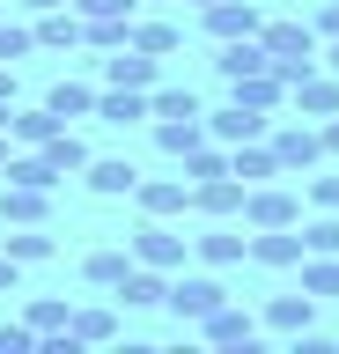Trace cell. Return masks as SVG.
Returning a JSON list of instances; mask_svg holds the SVG:
<instances>
[{
  "mask_svg": "<svg viewBox=\"0 0 339 354\" xmlns=\"http://www.w3.org/2000/svg\"><path fill=\"white\" fill-rule=\"evenodd\" d=\"M310 30H317V44H332V37H339V0H325V8H317Z\"/></svg>",
  "mask_w": 339,
  "mask_h": 354,
  "instance_id": "41",
  "label": "cell"
},
{
  "mask_svg": "<svg viewBox=\"0 0 339 354\" xmlns=\"http://www.w3.org/2000/svg\"><path fill=\"white\" fill-rule=\"evenodd\" d=\"M111 295H118L126 310H155L162 295H170V273H155V266H140V259H133V266H126V281H118Z\"/></svg>",
  "mask_w": 339,
  "mask_h": 354,
  "instance_id": "21",
  "label": "cell"
},
{
  "mask_svg": "<svg viewBox=\"0 0 339 354\" xmlns=\"http://www.w3.org/2000/svg\"><path fill=\"white\" fill-rule=\"evenodd\" d=\"M8 148H15V140H8V133H0V162H8Z\"/></svg>",
  "mask_w": 339,
  "mask_h": 354,
  "instance_id": "47",
  "label": "cell"
},
{
  "mask_svg": "<svg viewBox=\"0 0 339 354\" xmlns=\"http://www.w3.org/2000/svg\"><path fill=\"white\" fill-rule=\"evenodd\" d=\"M30 347H37L30 325H0V354H30Z\"/></svg>",
  "mask_w": 339,
  "mask_h": 354,
  "instance_id": "40",
  "label": "cell"
},
{
  "mask_svg": "<svg viewBox=\"0 0 339 354\" xmlns=\"http://www.w3.org/2000/svg\"><path fill=\"white\" fill-rule=\"evenodd\" d=\"M258 66H273L258 37H229V44H214V74H222V82H236V74H258Z\"/></svg>",
  "mask_w": 339,
  "mask_h": 354,
  "instance_id": "25",
  "label": "cell"
},
{
  "mask_svg": "<svg viewBox=\"0 0 339 354\" xmlns=\"http://www.w3.org/2000/svg\"><path fill=\"white\" fill-rule=\"evenodd\" d=\"M200 140H206V111L200 118H155V148L162 155H192Z\"/></svg>",
  "mask_w": 339,
  "mask_h": 354,
  "instance_id": "29",
  "label": "cell"
},
{
  "mask_svg": "<svg viewBox=\"0 0 339 354\" xmlns=\"http://www.w3.org/2000/svg\"><path fill=\"white\" fill-rule=\"evenodd\" d=\"M273 155H280V177H302L325 162V133H317V118H273Z\"/></svg>",
  "mask_w": 339,
  "mask_h": 354,
  "instance_id": "3",
  "label": "cell"
},
{
  "mask_svg": "<svg viewBox=\"0 0 339 354\" xmlns=\"http://www.w3.org/2000/svg\"><path fill=\"white\" fill-rule=\"evenodd\" d=\"M67 317H74V303H67V295H37V303L23 310V325L37 332V339H52V332H67Z\"/></svg>",
  "mask_w": 339,
  "mask_h": 354,
  "instance_id": "33",
  "label": "cell"
},
{
  "mask_svg": "<svg viewBox=\"0 0 339 354\" xmlns=\"http://www.w3.org/2000/svg\"><path fill=\"white\" fill-rule=\"evenodd\" d=\"M258 44H266V59H273V74H280V82H302V74H310L317 66V52H325V44H317V30L310 22H258Z\"/></svg>",
  "mask_w": 339,
  "mask_h": 354,
  "instance_id": "1",
  "label": "cell"
},
{
  "mask_svg": "<svg viewBox=\"0 0 339 354\" xmlns=\"http://www.w3.org/2000/svg\"><path fill=\"white\" fill-rule=\"evenodd\" d=\"M89 118H104V126H140V118H155V111H148V88H96V111Z\"/></svg>",
  "mask_w": 339,
  "mask_h": 354,
  "instance_id": "17",
  "label": "cell"
},
{
  "mask_svg": "<svg viewBox=\"0 0 339 354\" xmlns=\"http://www.w3.org/2000/svg\"><path fill=\"white\" fill-rule=\"evenodd\" d=\"M23 221H52V192L45 185H0V229H23Z\"/></svg>",
  "mask_w": 339,
  "mask_h": 354,
  "instance_id": "16",
  "label": "cell"
},
{
  "mask_svg": "<svg viewBox=\"0 0 339 354\" xmlns=\"http://www.w3.org/2000/svg\"><path fill=\"white\" fill-rule=\"evenodd\" d=\"M288 111L295 118H339V74L332 66H310V74L288 88Z\"/></svg>",
  "mask_w": 339,
  "mask_h": 354,
  "instance_id": "8",
  "label": "cell"
},
{
  "mask_svg": "<svg viewBox=\"0 0 339 354\" xmlns=\"http://www.w3.org/2000/svg\"><path fill=\"white\" fill-rule=\"evenodd\" d=\"M140 266H155V273H184V259H192V236L184 229H170V221H155V214H140V229H133V243H126Z\"/></svg>",
  "mask_w": 339,
  "mask_h": 354,
  "instance_id": "4",
  "label": "cell"
},
{
  "mask_svg": "<svg viewBox=\"0 0 339 354\" xmlns=\"http://www.w3.org/2000/svg\"><path fill=\"white\" fill-rule=\"evenodd\" d=\"M302 251H339V214H317V221H302Z\"/></svg>",
  "mask_w": 339,
  "mask_h": 354,
  "instance_id": "37",
  "label": "cell"
},
{
  "mask_svg": "<svg viewBox=\"0 0 339 354\" xmlns=\"http://www.w3.org/2000/svg\"><path fill=\"white\" fill-rule=\"evenodd\" d=\"M8 111H15V104H0V133H8Z\"/></svg>",
  "mask_w": 339,
  "mask_h": 354,
  "instance_id": "48",
  "label": "cell"
},
{
  "mask_svg": "<svg viewBox=\"0 0 339 354\" xmlns=\"http://www.w3.org/2000/svg\"><path fill=\"white\" fill-rule=\"evenodd\" d=\"M133 8H162V0H133Z\"/></svg>",
  "mask_w": 339,
  "mask_h": 354,
  "instance_id": "49",
  "label": "cell"
},
{
  "mask_svg": "<svg viewBox=\"0 0 339 354\" xmlns=\"http://www.w3.org/2000/svg\"><path fill=\"white\" fill-rule=\"evenodd\" d=\"M15 8H30V15H45V8H67V0H15Z\"/></svg>",
  "mask_w": 339,
  "mask_h": 354,
  "instance_id": "46",
  "label": "cell"
},
{
  "mask_svg": "<svg viewBox=\"0 0 339 354\" xmlns=\"http://www.w3.org/2000/svg\"><path fill=\"white\" fill-rule=\"evenodd\" d=\"M192 8H214V0H192Z\"/></svg>",
  "mask_w": 339,
  "mask_h": 354,
  "instance_id": "50",
  "label": "cell"
},
{
  "mask_svg": "<svg viewBox=\"0 0 339 354\" xmlns=\"http://www.w3.org/2000/svg\"><path fill=\"white\" fill-rule=\"evenodd\" d=\"M126 44H133V52H148V59H170V52L184 44V30H177V22H162V15H133Z\"/></svg>",
  "mask_w": 339,
  "mask_h": 354,
  "instance_id": "23",
  "label": "cell"
},
{
  "mask_svg": "<svg viewBox=\"0 0 339 354\" xmlns=\"http://www.w3.org/2000/svg\"><path fill=\"white\" fill-rule=\"evenodd\" d=\"M244 266H266V273L302 266V221H295V229H251V259Z\"/></svg>",
  "mask_w": 339,
  "mask_h": 354,
  "instance_id": "9",
  "label": "cell"
},
{
  "mask_svg": "<svg viewBox=\"0 0 339 354\" xmlns=\"http://www.w3.org/2000/svg\"><path fill=\"white\" fill-rule=\"evenodd\" d=\"M266 133H273V118L251 111V104H236V96H229L222 111H206V140H222V148H236V140H266Z\"/></svg>",
  "mask_w": 339,
  "mask_h": 354,
  "instance_id": "7",
  "label": "cell"
},
{
  "mask_svg": "<svg viewBox=\"0 0 339 354\" xmlns=\"http://www.w3.org/2000/svg\"><path fill=\"white\" fill-rule=\"evenodd\" d=\"M258 22H266V8H258V0H214V8H200V30H206L214 44L258 37Z\"/></svg>",
  "mask_w": 339,
  "mask_h": 354,
  "instance_id": "6",
  "label": "cell"
},
{
  "mask_svg": "<svg viewBox=\"0 0 339 354\" xmlns=\"http://www.w3.org/2000/svg\"><path fill=\"white\" fill-rule=\"evenodd\" d=\"M133 207H140V214H155V221L192 214V185H184V177H140V185H133Z\"/></svg>",
  "mask_w": 339,
  "mask_h": 354,
  "instance_id": "10",
  "label": "cell"
},
{
  "mask_svg": "<svg viewBox=\"0 0 339 354\" xmlns=\"http://www.w3.org/2000/svg\"><path fill=\"white\" fill-rule=\"evenodd\" d=\"M162 303L177 310V325H200V317H214V310L229 303V288H222V273L206 266V273H170V295Z\"/></svg>",
  "mask_w": 339,
  "mask_h": 354,
  "instance_id": "5",
  "label": "cell"
},
{
  "mask_svg": "<svg viewBox=\"0 0 339 354\" xmlns=\"http://www.w3.org/2000/svg\"><path fill=\"white\" fill-rule=\"evenodd\" d=\"M67 8H74L81 22H104V15H140L133 0H67Z\"/></svg>",
  "mask_w": 339,
  "mask_h": 354,
  "instance_id": "38",
  "label": "cell"
},
{
  "mask_svg": "<svg viewBox=\"0 0 339 354\" xmlns=\"http://www.w3.org/2000/svg\"><path fill=\"white\" fill-rule=\"evenodd\" d=\"M310 317H317V295H273V303H266V325L273 332H310Z\"/></svg>",
  "mask_w": 339,
  "mask_h": 354,
  "instance_id": "32",
  "label": "cell"
},
{
  "mask_svg": "<svg viewBox=\"0 0 339 354\" xmlns=\"http://www.w3.org/2000/svg\"><path fill=\"white\" fill-rule=\"evenodd\" d=\"M81 185H89L96 199H133L140 170L126 162V155H89V162H81Z\"/></svg>",
  "mask_w": 339,
  "mask_h": 354,
  "instance_id": "12",
  "label": "cell"
},
{
  "mask_svg": "<svg viewBox=\"0 0 339 354\" xmlns=\"http://www.w3.org/2000/svg\"><path fill=\"white\" fill-rule=\"evenodd\" d=\"M59 126H67V118H52L45 104H15L8 111V140H15V148H45Z\"/></svg>",
  "mask_w": 339,
  "mask_h": 354,
  "instance_id": "22",
  "label": "cell"
},
{
  "mask_svg": "<svg viewBox=\"0 0 339 354\" xmlns=\"http://www.w3.org/2000/svg\"><path fill=\"white\" fill-rule=\"evenodd\" d=\"M317 133H325V155H339V118H317Z\"/></svg>",
  "mask_w": 339,
  "mask_h": 354,
  "instance_id": "43",
  "label": "cell"
},
{
  "mask_svg": "<svg viewBox=\"0 0 339 354\" xmlns=\"http://www.w3.org/2000/svg\"><path fill=\"white\" fill-rule=\"evenodd\" d=\"M15 281H23V266H15L8 251H0V295H15Z\"/></svg>",
  "mask_w": 339,
  "mask_h": 354,
  "instance_id": "42",
  "label": "cell"
},
{
  "mask_svg": "<svg viewBox=\"0 0 339 354\" xmlns=\"http://www.w3.org/2000/svg\"><path fill=\"white\" fill-rule=\"evenodd\" d=\"M192 214L236 221V214H244V185H236V177H206V185H192Z\"/></svg>",
  "mask_w": 339,
  "mask_h": 354,
  "instance_id": "18",
  "label": "cell"
},
{
  "mask_svg": "<svg viewBox=\"0 0 339 354\" xmlns=\"http://www.w3.org/2000/svg\"><path fill=\"white\" fill-rule=\"evenodd\" d=\"M0 8H8V0H0Z\"/></svg>",
  "mask_w": 339,
  "mask_h": 354,
  "instance_id": "51",
  "label": "cell"
},
{
  "mask_svg": "<svg viewBox=\"0 0 339 354\" xmlns=\"http://www.w3.org/2000/svg\"><path fill=\"white\" fill-rule=\"evenodd\" d=\"M302 295H339V251H302Z\"/></svg>",
  "mask_w": 339,
  "mask_h": 354,
  "instance_id": "31",
  "label": "cell"
},
{
  "mask_svg": "<svg viewBox=\"0 0 339 354\" xmlns=\"http://www.w3.org/2000/svg\"><path fill=\"white\" fill-rule=\"evenodd\" d=\"M30 52H37V37H30V22H8V15H0V66L30 59Z\"/></svg>",
  "mask_w": 339,
  "mask_h": 354,
  "instance_id": "36",
  "label": "cell"
},
{
  "mask_svg": "<svg viewBox=\"0 0 339 354\" xmlns=\"http://www.w3.org/2000/svg\"><path fill=\"white\" fill-rule=\"evenodd\" d=\"M302 192H310L317 214H339V177H302Z\"/></svg>",
  "mask_w": 339,
  "mask_h": 354,
  "instance_id": "39",
  "label": "cell"
},
{
  "mask_svg": "<svg viewBox=\"0 0 339 354\" xmlns=\"http://www.w3.org/2000/svg\"><path fill=\"white\" fill-rule=\"evenodd\" d=\"M244 229H295L302 221V192L295 185H280V177H266V185H244Z\"/></svg>",
  "mask_w": 339,
  "mask_h": 354,
  "instance_id": "2",
  "label": "cell"
},
{
  "mask_svg": "<svg viewBox=\"0 0 339 354\" xmlns=\"http://www.w3.org/2000/svg\"><path fill=\"white\" fill-rule=\"evenodd\" d=\"M126 266H133V251H118V243H104V251H89V259H81V281L111 295V288L126 281Z\"/></svg>",
  "mask_w": 339,
  "mask_h": 354,
  "instance_id": "28",
  "label": "cell"
},
{
  "mask_svg": "<svg viewBox=\"0 0 339 354\" xmlns=\"http://www.w3.org/2000/svg\"><path fill=\"white\" fill-rule=\"evenodd\" d=\"M0 104H15V66H0Z\"/></svg>",
  "mask_w": 339,
  "mask_h": 354,
  "instance_id": "44",
  "label": "cell"
},
{
  "mask_svg": "<svg viewBox=\"0 0 339 354\" xmlns=\"http://www.w3.org/2000/svg\"><path fill=\"white\" fill-rule=\"evenodd\" d=\"M0 251H8L15 266H45L59 243H52V229H45V221H23V229H8V236H0Z\"/></svg>",
  "mask_w": 339,
  "mask_h": 354,
  "instance_id": "24",
  "label": "cell"
},
{
  "mask_svg": "<svg viewBox=\"0 0 339 354\" xmlns=\"http://www.w3.org/2000/svg\"><path fill=\"white\" fill-rule=\"evenodd\" d=\"M45 155H52V170H59V177H81V162H89V148H81V133H67V126H59V133L45 140Z\"/></svg>",
  "mask_w": 339,
  "mask_h": 354,
  "instance_id": "34",
  "label": "cell"
},
{
  "mask_svg": "<svg viewBox=\"0 0 339 354\" xmlns=\"http://www.w3.org/2000/svg\"><path fill=\"white\" fill-rule=\"evenodd\" d=\"M30 37H37V52H81V15L74 8H45L30 22Z\"/></svg>",
  "mask_w": 339,
  "mask_h": 354,
  "instance_id": "19",
  "label": "cell"
},
{
  "mask_svg": "<svg viewBox=\"0 0 339 354\" xmlns=\"http://www.w3.org/2000/svg\"><path fill=\"white\" fill-rule=\"evenodd\" d=\"M200 339L206 347H258V317H251V310H236V303H222L214 310V317H200Z\"/></svg>",
  "mask_w": 339,
  "mask_h": 354,
  "instance_id": "11",
  "label": "cell"
},
{
  "mask_svg": "<svg viewBox=\"0 0 339 354\" xmlns=\"http://www.w3.org/2000/svg\"><path fill=\"white\" fill-rule=\"evenodd\" d=\"M104 82L111 88H155L162 82V59H148V52H133V44H118V52H104Z\"/></svg>",
  "mask_w": 339,
  "mask_h": 354,
  "instance_id": "13",
  "label": "cell"
},
{
  "mask_svg": "<svg viewBox=\"0 0 339 354\" xmlns=\"http://www.w3.org/2000/svg\"><path fill=\"white\" fill-rule=\"evenodd\" d=\"M317 66H332V74H339V37L325 44V52H317Z\"/></svg>",
  "mask_w": 339,
  "mask_h": 354,
  "instance_id": "45",
  "label": "cell"
},
{
  "mask_svg": "<svg viewBox=\"0 0 339 354\" xmlns=\"http://www.w3.org/2000/svg\"><path fill=\"white\" fill-rule=\"evenodd\" d=\"M192 251H200V266L229 273V266L251 259V236H244V229H229V221H214V229H200V236H192Z\"/></svg>",
  "mask_w": 339,
  "mask_h": 354,
  "instance_id": "14",
  "label": "cell"
},
{
  "mask_svg": "<svg viewBox=\"0 0 339 354\" xmlns=\"http://www.w3.org/2000/svg\"><path fill=\"white\" fill-rule=\"evenodd\" d=\"M177 177H184V185H206V177H229V148H222V140H200L192 155H177Z\"/></svg>",
  "mask_w": 339,
  "mask_h": 354,
  "instance_id": "30",
  "label": "cell"
},
{
  "mask_svg": "<svg viewBox=\"0 0 339 354\" xmlns=\"http://www.w3.org/2000/svg\"><path fill=\"white\" fill-rule=\"evenodd\" d=\"M229 96H236V104H251V111H266V118H280V111H288V82H280L273 66L236 74V82H229Z\"/></svg>",
  "mask_w": 339,
  "mask_h": 354,
  "instance_id": "15",
  "label": "cell"
},
{
  "mask_svg": "<svg viewBox=\"0 0 339 354\" xmlns=\"http://www.w3.org/2000/svg\"><path fill=\"white\" fill-rule=\"evenodd\" d=\"M148 111H155V118H200V96H192V88H148Z\"/></svg>",
  "mask_w": 339,
  "mask_h": 354,
  "instance_id": "35",
  "label": "cell"
},
{
  "mask_svg": "<svg viewBox=\"0 0 339 354\" xmlns=\"http://www.w3.org/2000/svg\"><path fill=\"white\" fill-rule=\"evenodd\" d=\"M45 111H52V118H89V111H96V82H74V74L52 82L45 88Z\"/></svg>",
  "mask_w": 339,
  "mask_h": 354,
  "instance_id": "27",
  "label": "cell"
},
{
  "mask_svg": "<svg viewBox=\"0 0 339 354\" xmlns=\"http://www.w3.org/2000/svg\"><path fill=\"white\" fill-rule=\"evenodd\" d=\"M67 332L81 339V347H104V339H118V310H104V303H74Z\"/></svg>",
  "mask_w": 339,
  "mask_h": 354,
  "instance_id": "26",
  "label": "cell"
},
{
  "mask_svg": "<svg viewBox=\"0 0 339 354\" xmlns=\"http://www.w3.org/2000/svg\"><path fill=\"white\" fill-rule=\"evenodd\" d=\"M229 177H236V185H266V177H280L273 140H236V148H229Z\"/></svg>",
  "mask_w": 339,
  "mask_h": 354,
  "instance_id": "20",
  "label": "cell"
}]
</instances>
